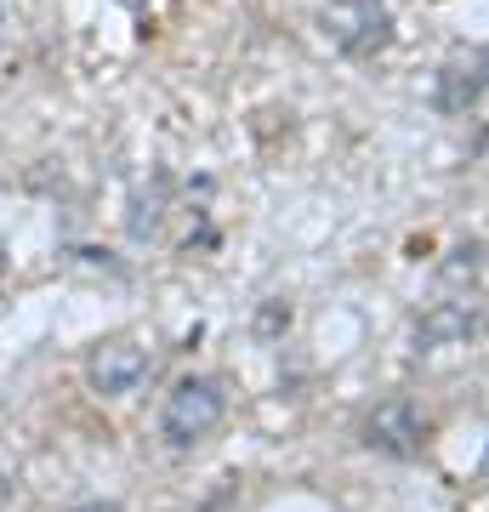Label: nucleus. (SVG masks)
Segmentation results:
<instances>
[{"instance_id": "20e7f679", "label": "nucleus", "mask_w": 489, "mask_h": 512, "mask_svg": "<svg viewBox=\"0 0 489 512\" xmlns=\"http://www.w3.org/2000/svg\"><path fill=\"white\" fill-rule=\"evenodd\" d=\"M148 370H154L148 348H137L126 336L97 342V348L86 353V382H91V393H103V399H131V393L148 382Z\"/></svg>"}, {"instance_id": "f257e3e1", "label": "nucleus", "mask_w": 489, "mask_h": 512, "mask_svg": "<svg viewBox=\"0 0 489 512\" xmlns=\"http://www.w3.org/2000/svg\"><path fill=\"white\" fill-rule=\"evenodd\" d=\"M228 416V387L217 376H182L160 404V439L171 450H194L222 427Z\"/></svg>"}, {"instance_id": "9d476101", "label": "nucleus", "mask_w": 489, "mask_h": 512, "mask_svg": "<svg viewBox=\"0 0 489 512\" xmlns=\"http://www.w3.org/2000/svg\"><path fill=\"white\" fill-rule=\"evenodd\" d=\"M120 6H126V12H143V6H148V0H120Z\"/></svg>"}, {"instance_id": "1a4fd4ad", "label": "nucleus", "mask_w": 489, "mask_h": 512, "mask_svg": "<svg viewBox=\"0 0 489 512\" xmlns=\"http://www.w3.org/2000/svg\"><path fill=\"white\" fill-rule=\"evenodd\" d=\"M69 512H126L120 501H80V507H69Z\"/></svg>"}, {"instance_id": "6e6552de", "label": "nucleus", "mask_w": 489, "mask_h": 512, "mask_svg": "<svg viewBox=\"0 0 489 512\" xmlns=\"http://www.w3.org/2000/svg\"><path fill=\"white\" fill-rule=\"evenodd\" d=\"M478 274H484V239H467V245H455L450 262H444V285H472L478 291Z\"/></svg>"}, {"instance_id": "0eeeda50", "label": "nucleus", "mask_w": 489, "mask_h": 512, "mask_svg": "<svg viewBox=\"0 0 489 512\" xmlns=\"http://www.w3.org/2000/svg\"><path fill=\"white\" fill-rule=\"evenodd\" d=\"M160 211H165V177H154V188H143L137 200H131V217H126V234L143 245V239L160 234Z\"/></svg>"}, {"instance_id": "39448f33", "label": "nucleus", "mask_w": 489, "mask_h": 512, "mask_svg": "<svg viewBox=\"0 0 489 512\" xmlns=\"http://www.w3.org/2000/svg\"><path fill=\"white\" fill-rule=\"evenodd\" d=\"M484 103V46H461V52L444 57L438 69V92H433V109L461 120Z\"/></svg>"}, {"instance_id": "f03ea898", "label": "nucleus", "mask_w": 489, "mask_h": 512, "mask_svg": "<svg viewBox=\"0 0 489 512\" xmlns=\"http://www.w3.org/2000/svg\"><path fill=\"white\" fill-rule=\"evenodd\" d=\"M325 35L342 57H376L393 46V12L387 0H330Z\"/></svg>"}, {"instance_id": "7ed1b4c3", "label": "nucleus", "mask_w": 489, "mask_h": 512, "mask_svg": "<svg viewBox=\"0 0 489 512\" xmlns=\"http://www.w3.org/2000/svg\"><path fill=\"white\" fill-rule=\"evenodd\" d=\"M364 444L376 456H393V461H410L421 456L427 444V416H421L416 399H381L370 416H364Z\"/></svg>"}, {"instance_id": "9b49d317", "label": "nucleus", "mask_w": 489, "mask_h": 512, "mask_svg": "<svg viewBox=\"0 0 489 512\" xmlns=\"http://www.w3.org/2000/svg\"><path fill=\"white\" fill-rule=\"evenodd\" d=\"M0 46H6V12H0Z\"/></svg>"}, {"instance_id": "f8f14e48", "label": "nucleus", "mask_w": 489, "mask_h": 512, "mask_svg": "<svg viewBox=\"0 0 489 512\" xmlns=\"http://www.w3.org/2000/svg\"><path fill=\"white\" fill-rule=\"evenodd\" d=\"M0 501H6V478H0Z\"/></svg>"}, {"instance_id": "423d86ee", "label": "nucleus", "mask_w": 489, "mask_h": 512, "mask_svg": "<svg viewBox=\"0 0 489 512\" xmlns=\"http://www.w3.org/2000/svg\"><path fill=\"white\" fill-rule=\"evenodd\" d=\"M478 336V296H444L416 319V348L433 353V348H461Z\"/></svg>"}]
</instances>
